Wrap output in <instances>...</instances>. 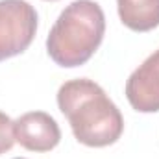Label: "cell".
Returning <instances> with one entry per match:
<instances>
[{"mask_svg": "<svg viewBox=\"0 0 159 159\" xmlns=\"http://www.w3.org/2000/svg\"><path fill=\"white\" fill-rule=\"evenodd\" d=\"M15 144V133H13V120L6 113L0 111V156L9 152Z\"/></svg>", "mask_w": 159, "mask_h": 159, "instance_id": "7", "label": "cell"}, {"mask_svg": "<svg viewBox=\"0 0 159 159\" xmlns=\"http://www.w3.org/2000/svg\"><path fill=\"white\" fill-rule=\"evenodd\" d=\"M15 141L30 152H50L61 141V129L44 111H30L13 122Z\"/></svg>", "mask_w": 159, "mask_h": 159, "instance_id": "4", "label": "cell"}, {"mask_svg": "<svg viewBox=\"0 0 159 159\" xmlns=\"http://www.w3.org/2000/svg\"><path fill=\"white\" fill-rule=\"evenodd\" d=\"M106 34V15L93 0H74L52 26L46 52L59 67L72 69L87 63L102 44Z\"/></svg>", "mask_w": 159, "mask_h": 159, "instance_id": "2", "label": "cell"}, {"mask_svg": "<svg viewBox=\"0 0 159 159\" xmlns=\"http://www.w3.org/2000/svg\"><path fill=\"white\" fill-rule=\"evenodd\" d=\"M122 24L133 32H150L159 26V0H117Z\"/></svg>", "mask_w": 159, "mask_h": 159, "instance_id": "6", "label": "cell"}, {"mask_svg": "<svg viewBox=\"0 0 159 159\" xmlns=\"http://www.w3.org/2000/svg\"><path fill=\"white\" fill-rule=\"evenodd\" d=\"M15 159H24V157H15Z\"/></svg>", "mask_w": 159, "mask_h": 159, "instance_id": "8", "label": "cell"}, {"mask_svg": "<svg viewBox=\"0 0 159 159\" xmlns=\"http://www.w3.org/2000/svg\"><path fill=\"white\" fill-rule=\"evenodd\" d=\"M37 11L26 0H0V61L22 54L35 37Z\"/></svg>", "mask_w": 159, "mask_h": 159, "instance_id": "3", "label": "cell"}, {"mask_svg": "<svg viewBox=\"0 0 159 159\" xmlns=\"http://www.w3.org/2000/svg\"><path fill=\"white\" fill-rule=\"evenodd\" d=\"M57 107L69 119L76 141L85 146H109L124 131L120 109L93 80L65 81L57 91Z\"/></svg>", "mask_w": 159, "mask_h": 159, "instance_id": "1", "label": "cell"}, {"mask_svg": "<svg viewBox=\"0 0 159 159\" xmlns=\"http://www.w3.org/2000/svg\"><path fill=\"white\" fill-rule=\"evenodd\" d=\"M126 98L139 113L159 111V50L131 72L126 81Z\"/></svg>", "mask_w": 159, "mask_h": 159, "instance_id": "5", "label": "cell"}]
</instances>
